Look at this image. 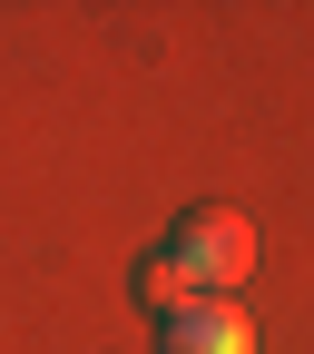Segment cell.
Masks as SVG:
<instances>
[{"mask_svg": "<svg viewBox=\"0 0 314 354\" xmlns=\"http://www.w3.org/2000/svg\"><path fill=\"white\" fill-rule=\"evenodd\" d=\"M138 295H148V305H167V315H177V305H187V276H177V266L157 256V266H138Z\"/></svg>", "mask_w": 314, "mask_h": 354, "instance_id": "obj_3", "label": "cell"}, {"mask_svg": "<svg viewBox=\"0 0 314 354\" xmlns=\"http://www.w3.org/2000/svg\"><path fill=\"white\" fill-rule=\"evenodd\" d=\"M157 256L187 276V295H197V286H246V276H255V227H246L236 207H197V216H177V236H167Z\"/></svg>", "mask_w": 314, "mask_h": 354, "instance_id": "obj_1", "label": "cell"}, {"mask_svg": "<svg viewBox=\"0 0 314 354\" xmlns=\"http://www.w3.org/2000/svg\"><path fill=\"white\" fill-rule=\"evenodd\" d=\"M157 354H255V325L236 315V305H177Z\"/></svg>", "mask_w": 314, "mask_h": 354, "instance_id": "obj_2", "label": "cell"}]
</instances>
